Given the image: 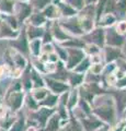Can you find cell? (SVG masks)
Listing matches in <instances>:
<instances>
[{"label": "cell", "mask_w": 126, "mask_h": 131, "mask_svg": "<svg viewBox=\"0 0 126 131\" xmlns=\"http://www.w3.org/2000/svg\"><path fill=\"white\" fill-rule=\"evenodd\" d=\"M71 1L76 7H78V8L81 7V0H71Z\"/></svg>", "instance_id": "cell-21"}, {"label": "cell", "mask_w": 126, "mask_h": 131, "mask_svg": "<svg viewBox=\"0 0 126 131\" xmlns=\"http://www.w3.org/2000/svg\"><path fill=\"white\" fill-rule=\"evenodd\" d=\"M48 83L52 86V89L54 90L55 92H62V91H65L67 90V86L64 85L62 83H57V82H54V81H48Z\"/></svg>", "instance_id": "cell-3"}, {"label": "cell", "mask_w": 126, "mask_h": 131, "mask_svg": "<svg viewBox=\"0 0 126 131\" xmlns=\"http://www.w3.org/2000/svg\"><path fill=\"white\" fill-rule=\"evenodd\" d=\"M50 114H51V110H48V109H42L40 112V119H41V121H42V124L45 122L46 118L48 117Z\"/></svg>", "instance_id": "cell-8"}, {"label": "cell", "mask_w": 126, "mask_h": 131, "mask_svg": "<svg viewBox=\"0 0 126 131\" xmlns=\"http://www.w3.org/2000/svg\"><path fill=\"white\" fill-rule=\"evenodd\" d=\"M88 2H92V1H94V0H87Z\"/></svg>", "instance_id": "cell-26"}, {"label": "cell", "mask_w": 126, "mask_h": 131, "mask_svg": "<svg viewBox=\"0 0 126 131\" xmlns=\"http://www.w3.org/2000/svg\"><path fill=\"white\" fill-rule=\"evenodd\" d=\"M83 57V54L79 50H71V58L69 61V67H74V66L78 62V61Z\"/></svg>", "instance_id": "cell-1"}, {"label": "cell", "mask_w": 126, "mask_h": 131, "mask_svg": "<svg viewBox=\"0 0 126 131\" xmlns=\"http://www.w3.org/2000/svg\"><path fill=\"white\" fill-rule=\"evenodd\" d=\"M80 81H81V77H79V75L75 74V77L72 78V84H78V83H80Z\"/></svg>", "instance_id": "cell-17"}, {"label": "cell", "mask_w": 126, "mask_h": 131, "mask_svg": "<svg viewBox=\"0 0 126 131\" xmlns=\"http://www.w3.org/2000/svg\"><path fill=\"white\" fill-rule=\"evenodd\" d=\"M122 42H123L122 37L119 36V35H116L115 33H111V34H109V43L120 45V44H122Z\"/></svg>", "instance_id": "cell-4"}, {"label": "cell", "mask_w": 126, "mask_h": 131, "mask_svg": "<svg viewBox=\"0 0 126 131\" xmlns=\"http://www.w3.org/2000/svg\"><path fill=\"white\" fill-rule=\"evenodd\" d=\"M64 11H65V14H72L74 13V11H72L70 8H68V7L64 8Z\"/></svg>", "instance_id": "cell-20"}, {"label": "cell", "mask_w": 126, "mask_h": 131, "mask_svg": "<svg viewBox=\"0 0 126 131\" xmlns=\"http://www.w3.org/2000/svg\"><path fill=\"white\" fill-rule=\"evenodd\" d=\"M56 35H58V36H60V37H65V36L60 33V31L59 30H56Z\"/></svg>", "instance_id": "cell-24"}, {"label": "cell", "mask_w": 126, "mask_h": 131, "mask_svg": "<svg viewBox=\"0 0 126 131\" xmlns=\"http://www.w3.org/2000/svg\"><path fill=\"white\" fill-rule=\"evenodd\" d=\"M42 35V30H38V28H31L30 30V36L31 38L36 37V36Z\"/></svg>", "instance_id": "cell-9"}, {"label": "cell", "mask_w": 126, "mask_h": 131, "mask_svg": "<svg viewBox=\"0 0 126 131\" xmlns=\"http://www.w3.org/2000/svg\"><path fill=\"white\" fill-rule=\"evenodd\" d=\"M44 95H45V91H42L41 93H36L35 94V97L37 98V100H41V98H43Z\"/></svg>", "instance_id": "cell-19"}, {"label": "cell", "mask_w": 126, "mask_h": 131, "mask_svg": "<svg viewBox=\"0 0 126 131\" xmlns=\"http://www.w3.org/2000/svg\"><path fill=\"white\" fill-rule=\"evenodd\" d=\"M91 40L96 43L98 45H102L103 43V32L102 30H98L91 35Z\"/></svg>", "instance_id": "cell-2"}, {"label": "cell", "mask_w": 126, "mask_h": 131, "mask_svg": "<svg viewBox=\"0 0 126 131\" xmlns=\"http://www.w3.org/2000/svg\"><path fill=\"white\" fill-rule=\"evenodd\" d=\"M88 66H89V61H88V60L86 59V60L83 61V63L81 64V67H79L78 69H77V70H78V71H82V70H86V69L88 68Z\"/></svg>", "instance_id": "cell-14"}, {"label": "cell", "mask_w": 126, "mask_h": 131, "mask_svg": "<svg viewBox=\"0 0 126 131\" xmlns=\"http://www.w3.org/2000/svg\"><path fill=\"white\" fill-rule=\"evenodd\" d=\"M96 113L101 115L103 118L108 120H111L112 117H113V114H112V110L111 109H101V110H96Z\"/></svg>", "instance_id": "cell-6"}, {"label": "cell", "mask_w": 126, "mask_h": 131, "mask_svg": "<svg viewBox=\"0 0 126 131\" xmlns=\"http://www.w3.org/2000/svg\"><path fill=\"white\" fill-rule=\"evenodd\" d=\"M57 125H58V118L57 117H54V118H52L50 122H48L47 129L50 130V131H54V130L57 129Z\"/></svg>", "instance_id": "cell-7"}, {"label": "cell", "mask_w": 126, "mask_h": 131, "mask_svg": "<svg viewBox=\"0 0 126 131\" xmlns=\"http://www.w3.org/2000/svg\"><path fill=\"white\" fill-rule=\"evenodd\" d=\"M120 52H117V51H114L113 49H110V50L108 51V60H112V59H114L115 57L119 55Z\"/></svg>", "instance_id": "cell-11"}, {"label": "cell", "mask_w": 126, "mask_h": 131, "mask_svg": "<svg viewBox=\"0 0 126 131\" xmlns=\"http://www.w3.org/2000/svg\"><path fill=\"white\" fill-rule=\"evenodd\" d=\"M72 22V25H70V24H68V27H70L71 28V30L72 31H74V32H77V33H80V28L78 27V25H77V23H75L76 21H71Z\"/></svg>", "instance_id": "cell-13"}, {"label": "cell", "mask_w": 126, "mask_h": 131, "mask_svg": "<svg viewBox=\"0 0 126 131\" xmlns=\"http://www.w3.org/2000/svg\"><path fill=\"white\" fill-rule=\"evenodd\" d=\"M52 12H53V8L51 7L50 9H47V10H46V14H47V15H50V16H52V15H53V14H52Z\"/></svg>", "instance_id": "cell-22"}, {"label": "cell", "mask_w": 126, "mask_h": 131, "mask_svg": "<svg viewBox=\"0 0 126 131\" xmlns=\"http://www.w3.org/2000/svg\"><path fill=\"white\" fill-rule=\"evenodd\" d=\"M38 46H40V42L38 40H36V42L33 44V50H34V52L35 54H38Z\"/></svg>", "instance_id": "cell-18"}, {"label": "cell", "mask_w": 126, "mask_h": 131, "mask_svg": "<svg viewBox=\"0 0 126 131\" xmlns=\"http://www.w3.org/2000/svg\"><path fill=\"white\" fill-rule=\"evenodd\" d=\"M56 102V97H53V96H50L47 98V102H45V104H48V105H54Z\"/></svg>", "instance_id": "cell-15"}, {"label": "cell", "mask_w": 126, "mask_h": 131, "mask_svg": "<svg viewBox=\"0 0 126 131\" xmlns=\"http://www.w3.org/2000/svg\"><path fill=\"white\" fill-rule=\"evenodd\" d=\"M22 102V95L21 94H14L12 96V101H11V105L13 108H18L20 105H21Z\"/></svg>", "instance_id": "cell-5"}, {"label": "cell", "mask_w": 126, "mask_h": 131, "mask_svg": "<svg viewBox=\"0 0 126 131\" xmlns=\"http://www.w3.org/2000/svg\"><path fill=\"white\" fill-rule=\"evenodd\" d=\"M32 20H33V22L35 24H41V23L44 22V16L40 15V14H36V15H34L33 18H32Z\"/></svg>", "instance_id": "cell-10"}, {"label": "cell", "mask_w": 126, "mask_h": 131, "mask_svg": "<svg viewBox=\"0 0 126 131\" xmlns=\"http://www.w3.org/2000/svg\"><path fill=\"white\" fill-rule=\"evenodd\" d=\"M84 124H86V127H87V129H88V130L94 129V128H96V127L100 125L99 122H96V121H94V122H88V121H86Z\"/></svg>", "instance_id": "cell-12"}, {"label": "cell", "mask_w": 126, "mask_h": 131, "mask_svg": "<svg viewBox=\"0 0 126 131\" xmlns=\"http://www.w3.org/2000/svg\"><path fill=\"white\" fill-rule=\"evenodd\" d=\"M125 84H126V80H124V81H122L120 85H125Z\"/></svg>", "instance_id": "cell-25"}, {"label": "cell", "mask_w": 126, "mask_h": 131, "mask_svg": "<svg viewBox=\"0 0 126 131\" xmlns=\"http://www.w3.org/2000/svg\"><path fill=\"white\" fill-rule=\"evenodd\" d=\"M76 102V94H74V95H72V98H71V102H70V106H72L74 105V103Z\"/></svg>", "instance_id": "cell-23"}, {"label": "cell", "mask_w": 126, "mask_h": 131, "mask_svg": "<svg viewBox=\"0 0 126 131\" xmlns=\"http://www.w3.org/2000/svg\"><path fill=\"white\" fill-rule=\"evenodd\" d=\"M21 126H23V120H21V121H19L17 125H15V127L13 129H12V131H18V130H21L22 129V127Z\"/></svg>", "instance_id": "cell-16"}]
</instances>
